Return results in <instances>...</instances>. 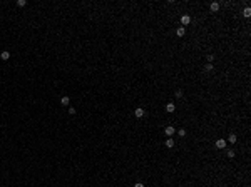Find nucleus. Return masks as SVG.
Masks as SVG:
<instances>
[{"mask_svg": "<svg viewBox=\"0 0 251 187\" xmlns=\"http://www.w3.org/2000/svg\"><path fill=\"white\" fill-rule=\"evenodd\" d=\"M0 57H2V60H9L10 59V52H2V54H0Z\"/></svg>", "mask_w": 251, "mask_h": 187, "instance_id": "9", "label": "nucleus"}, {"mask_svg": "<svg viewBox=\"0 0 251 187\" xmlns=\"http://www.w3.org/2000/svg\"><path fill=\"white\" fill-rule=\"evenodd\" d=\"M17 5H19V7H25L27 5V0H17Z\"/></svg>", "mask_w": 251, "mask_h": 187, "instance_id": "14", "label": "nucleus"}, {"mask_svg": "<svg viewBox=\"0 0 251 187\" xmlns=\"http://www.w3.org/2000/svg\"><path fill=\"white\" fill-rule=\"evenodd\" d=\"M69 114L74 115V114H75V109H74V107H69Z\"/></svg>", "mask_w": 251, "mask_h": 187, "instance_id": "19", "label": "nucleus"}, {"mask_svg": "<svg viewBox=\"0 0 251 187\" xmlns=\"http://www.w3.org/2000/svg\"><path fill=\"white\" fill-rule=\"evenodd\" d=\"M166 147H169V149H172V147H174V140H172L171 137H169V139L166 140Z\"/></svg>", "mask_w": 251, "mask_h": 187, "instance_id": "12", "label": "nucleus"}, {"mask_svg": "<svg viewBox=\"0 0 251 187\" xmlns=\"http://www.w3.org/2000/svg\"><path fill=\"white\" fill-rule=\"evenodd\" d=\"M174 110H176V105H174V102H169V104L166 105V112H169V114H172Z\"/></svg>", "mask_w": 251, "mask_h": 187, "instance_id": "5", "label": "nucleus"}, {"mask_svg": "<svg viewBox=\"0 0 251 187\" xmlns=\"http://www.w3.org/2000/svg\"><path fill=\"white\" fill-rule=\"evenodd\" d=\"M174 95H176L178 99H181V97H182V90H176V94H174Z\"/></svg>", "mask_w": 251, "mask_h": 187, "instance_id": "18", "label": "nucleus"}, {"mask_svg": "<svg viewBox=\"0 0 251 187\" xmlns=\"http://www.w3.org/2000/svg\"><path fill=\"white\" fill-rule=\"evenodd\" d=\"M228 140H229V144H234L236 140H238V137H236V134H229V135H228Z\"/></svg>", "mask_w": 251, "mask_h": 187, "instance_id": "8", "label": "nucleus"}, {"mask_svg": "<svg viewBox=\"0 0 251 187\" xmlns=\"http://www.w3.org/2000/svg\"><path fill=\"white\" fill-rule=\"evenodd\" d=\"M243 15H245L246 19H249V17H251V9H249V7H246V9L243 10Z\"/></svg>", "mask_w": 251, "mask_h": 187, "instance_id": "10", "label": "nucleus"}, {"mask_svg": "<svg viewBox=\"0 0 251 187\" xmlns=\"http://www.w3.org/2000/svg\"><path fill=\"white\" fill-rule=\"evenodd\" d=\"M134 115H136L137 119H141V117H144V115H146V110H144L142 107H137V109H134Z\"/></svg>", "mask_w": 251, "mask_h": 187, "instance_id": "2", "label": "nucleus"}, {"mask_svg": "<svg viewBox=\"0 0 251 187\" xmlns=\"http://www.w3.org/2000/svg\"><path fill=\"white\" fill-rule=\"evenodd\" d=\"M226 145H228V142H226L224 139H218L216 142H214V147H216V149H226Z\"/></svg>", "mask_w": 251, "mask_h": 187, "instance_id": "1", "label": "nucleus"}, {"mask_svg": "<svg viewBox=\"0 0 251 187\" xmlns=\"http://www.w3.org/2000/svg\"><path fill=\"white\" fill-rule=\"evenodd\" d=\"M209 9H211V12H218V10H219V3H218V2H211Z\"/></svg>", "mask_w": 251, "mask_h": 187, "instance_id": "6", "label": "nucleus"}, {"mask_svg": "<svg viewBox=\"0 0 251 187\" xmlns=\"http://www.w3.org/2000/svg\"><path fill=\"white\" fill-rule=\"evenodd\" d=\"M69 102H70V99L67 97V95H64V97L60 99V104H62V105H69Z\"/></svg>", "mask_w": 251, "mask_h": 187, "instance_id": "11", "label": "nucleus"}, {"mask_svg": "<svg viewBox=\"0 0 251 187\" xmlns=\"http://www.w3.org/2000/svg\"><path fill=\"white\" fill-rule=\"evenodd\" d=\"M213 69H214V65H213V63H206V65H204V70H206V72H211Z\"/></svg>", "mask_w": 251, "mask_h": 187, "instance_id": "13", "label": "nucleus"}, {"mask_svg": "<svg viewBox=\"0 0 251 187\" xmlns=\"http://www.w3.org/2000/svg\"><path fill=\"white\" fill-rule=\"evenodd\" d=\"M184 34H186V27H179V29L176 30V35H178V37H182Z\"/></svg>", "mask_w": 251, "mask_h": 187, "instance_id": "7", "label": "nucleus"}, {"mask_svg": "<svg viewBox=\"0 0 251 187\" xmlns=\"http://www.w3.org/2000/svg\"><path fill=\"white\" fill-rule=\"evenodd\" d=\"M164 134H166V135H168V137H172V135H174V134H176L174 127H172V125H168V127H166V129H164Z\"/></svg>", "mask_w": 251, "mask_h": 187, "instance_id": "3", "label": "nucleus"}, {"mask_svg": "<svg viewBox=\"0 0 251 187\" xmlns=\"http://www.w3.org/2000/svg\"><path fill=\"white\" fill-rule=\"evenodd\" d=\"M178 135H179V137H186V130H184V129H179V130H178Z\"/></svg>", "mask_w": 251, "mask_h": 187, "instance_id": "16", "label": "nucleus"}, {"mask_svg": "<svg viewBox=\"0 0 251 187\" xmlns=\"http://www.w3.org/2000/svg\"><path fill=\"white\" fill-rule=\"evenodd\" d=\"M226 156H228V159H233V157H234V150H231V149H229L228 152H226Z\"/></svg>", "mask_w": 251, "mask_h": 187, "instance_id": "15", "label": "nucleus"}, {"mask_svg": "<svg viewBox=\"0 0 251 187\" xmlns=\"http://www.w3.org/2000/svg\"><path fill=\"white\" fill-rule=\"evenodd\" d=\"M213 60H214V55L209 54V55H208V63H213Z\"/></svg>", "mask_w": 251, "mask_h": 187, "instance_id": "17", "label": "nucleus"}, {"mask_svg": "<svg viewBox=\"0 0 251 187\" xmlns=\"http://www.w3.org/2000/svg\"><path fill=\"white\" fill-rule=\"evenodd\" d=\"M181 23H182V25H189V23H191V15H182L181 17Z\"/></svg>", "mask_w": 251, "mask_h": 187, "instance_id": "4", "label": "nucleus"}, {"mask_svg": "<svg viewBox=\"0 0 251 187\" xmlns=\"http://www.w3.org/2000/svg\"><path fill=\"white\" fill-rule=\"evenodd\" d=\"M134 187H144V184H142V182H136V184H134Z\"/></svg>", "mask_w": 251, "mask_h": 187, "instance_id": "20", "label": "nucleus"}]
</instances>
